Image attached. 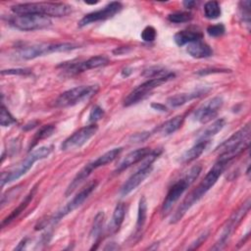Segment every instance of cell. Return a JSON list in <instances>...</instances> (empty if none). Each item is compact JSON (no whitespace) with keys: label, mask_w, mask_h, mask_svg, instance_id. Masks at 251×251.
<instances>
[{"label":"cell","mask_w":251,"mask_h":251,"mask_svg":"<svg viewBox=\"0 0 251 251\" xmlns=\"http://www.w3.org/2000/svg\"><path fill=\"white\" fill-rule=\"evenodd\" d=\"M229 161L224 160V159H218L217 162L213 165V167L209 170V172L206 174L205 177L201 180V182L196 186L195 189H193L179 204L176 212L174 213L172 217L171 224H176L178 221L182 219V217L186 214V212L195 204L197 203L209 190L212 188L219 177L222 176L226 168L227 167V164Z\"/></svg>","instance_id":"cell-1"},{"label":"cell","mask_w":251,"mask_h":251,"mask_svg":"<svg viewBox=\"0 0 251 251\" xmlns=\"http://www.w3.org/2000/svg\"><path fill=\"white\" fill-rule=\"evenodd\" d=\"M250 132V125L246 124L243 127L221 143L215 150L216 153H219V158L230 162L233 158L240 155L249 147Z\"/></svg>","instance_id":"cell-2"},{"label":"cell","mask_w":251,"mask_h":251,"mask_svg":"<svg viewBox=\"0 0 251 251\" xmlns=\"http://www.w3.org/2000/svg\"><path fill=\"white\" fill-rule=\"evenodd\" d=\"M15 14H34L45 17H65L71 12V6L60 2L22 3L11 7Z\"/></svg>","instance_id":"cell-3"},{"label":"cell","mask_w":251,"mask_h":251,"mask_svg":"<svg viewBox=\"0 0 251 251\" xmlns=\"http://www.w3.org/2000/svg\"><path fill=\"white\" fill-rule=\"evenodd\" d=\"M202 171V167L200 165H195L191 167L182 177H180L176 182L173 184V186L169 189L167 196L163 202L162 206V214L163 216H167L172 210L173 206L177 202L183 192L197 179L200 173Z\"/></svg>","instance_id":"cell-4"},{"label":"cell","mask_w":251,"mask_h":251,"mask_svg":"<svg viewBox=\"0 0 251 251\" xmlns=\"http://www.w3.org/2000/svg\"><path fill=\"white\" fill-rule=\"evenodd\" d=\"M52 148L50 146H41L31 152L23 160L17 167L12 169L7 173H2L1 175V186H4L6 183L17 180L24 175H25L33 166V164L39 160H42L50 155Z\"/></svg>","instance_id":"cell-5"},{"label":"cell","mask_w":251,"mask_h":251,"mask_svg":"<svg viewBox=\"0 0 251 251\" xmlns=\"http://www.w3.org/2000/svg\"><path fill=\"white\" fill-rule=\"evenodd\" d=\"M79 48V45L73 42L62 43H39L24 46L19 49V56L25 60H32L40 56L55 52H67Z\"/></svg>","instance_id":"cell-6"},{"label":"cell","mask_w":251,"mask_h":251,"mask_svg":"<svg viewBox=\"0 0 251 251\" xmlns=\"http://www.w3.org/2000/svg\"><path fill=\"white\" fill-rule=\"evenodd\" d=\"M98 90L99 86L97 84L75 86L60 94L55 101V106L60 108L75 106L89 100L98 92Z\"/></svg>","instance_id":"cell-7"},{"label":"cell","mask_w":251,"mask_h":251,"mask_svg":"<svg viewBox=\"0 0 251 251\" xmlns=\"http://www.w3.org/2000/svg\"><path fill=\"white\" fill-rule=\"evenodd\" d=\"M8 22L15 28L24 31L47 28L52 24L50 18L34 14H15Z\"/></svg>","instance_id":"cell-8"},{"label":"cell","mask_w":251,"mask_h":251,"mask_svg":"<svg viewBox=\"0 0 251 251\" xmlns=\"http://www.w3.org/2000/svg\"><path fill=\"white\" fill-rule=\"evenodd\" d=\"M174 77H175V74L170 72L165 75L158 76V77H153V78H150V79L146 80L145 82H143L140 85H138L137 87H135L126 96V98L125 99L124 105L127 107V106H130V105H133V104L137 103L138 101L144 99L148 94H150L151 91L154 88L160 86L161 84L169 81L170 79H172Z\"/></svg>","instance_id":"cell-9"},{"label":"cell","mask_w":251,"mask_h":251,"mask_svg":"<svg viewBox=\"0 0 251 251\" xmlns=\"http://www.w3.org/2000/svg\"><path fill=\"white\" fill-rule=\"evenodd\" d=\"M98 182L96 180L90 182L89 184H87L84 188H82L75 196L73 197V199L68 202V204H66L61 210H59L52 218H50L47 222L45 223H42L40 225V226H45V225L48 223V224H55L57 223L58 221H60L62 218H64L65 216H67L68 214L72 213L74 210H75L76 208H78L87 198L88 196L95 190L96 186H97Z\"/></svg>","instance_id":"cell-10"},{"label":"cell","mask_w":251,"mask_h":251,"mask_svg":"<svg viewBox=\"0 0 251 251\" xmlns=\"http://www.w3.org/2000/svg\"><path fill=\"white\" fill-rule=\"evenodd\" d=\"M250 209V199L248 198L241 206L238 210H236L231 217L227 220L226 226H224V229L222 231V234L219 238V240L217 241V243L215 244V246L212 248L214 250H219L225 247V245L227 243L229 237L231 236L232 232L234 231V229L236 228V226H238V224L241 222V220L244 218V216L249 212Z\"/></svg>","instance_id":"cell-11"},{"label":"cell","mask_w":251,"mask_h":251,"mask_svg":"<svg viewBox=\"0 0 251 251\" xmlns=\"http://www.w3.org/2000/svg\"><path fill=\"white\" fill-rule=\"evenodd\" d=\"M97 130L98 126L96 124H91L89 126L79 128L63 141L61 149L64 151H68L81 147L97 132Z\"/></svg>","instance_id":"cell-12"},{"label":"cell","mask_w":251,"mask_h":251,"mask_svg":"<svg viewBox=\"0 0 251 251\" xmlns=\"http://www.w3.org/2000/svg\"><path fill=\"white\" fill-rule=\"evenodd\" d=\"M122 8H123V6L120 2H111L100 10L86 14L78 22V26L82 27V26H85L92 23L108 20V19L114 17L117 13H119L122 10Z\"/></svg>","instance_id":"cell-13"},{"label":"cell","mask_w":251,"mask_h":251,"mask_svg":"<svg viewBox=\"0 0 251 251\" xmlns=\"http://www.w3.org/2000/svg\"><path fill=\"white\" fill-rule=\"evenodd\" d=\"M223 104H224V101L222 97H219V96L214 97L208 100L202 106H200L193 113V119L201 124H207L217 116Z\"/></svg>","instance_id":"cell-14"},{"label":"cell","mask_w":251,"mask_h":251,"mask_svg":"<svg viewBox=\"0 0 251 251\" xmlns=\"http://www.w3.org/2000/svg\"><path fill=\"white\" fill-rule=\"evenodd\" d=\"M108 63H109V59L107 57L99 55V56L91 57L83 62L61 65L60 67H63L65 69V72H67L69 75H75V74H78V73H81V72H84L87 70L103 67V66L107 65Z\"/></svg>","instance_id":"cell-15"},{"label":"cell","mask_w":251,"mask_h":251,"mask_svg":"<svg viewBox=\"0 0 251 251\" xmlns=\"http://www.w3.org/2000/svg\"><path fill=\"white\" fill-rule=\"evenodd\" d=\"M152 170H153L152 164L144 163L143 166L137 172H135L132 176H130L127 178V180L123 184L120 191L121 195L126 196L129 194L131 191H133L151 174Z\"/></svg>","instance_id":"cell-16"},{"label":"cell","mask_w":251,"mask_h":251,"mask_svg":"<svg viewBox=\"0 0 251 251\" xmlns=\"http://www.w3.org/2000/svg\"><path fill=\"white\" fill-rule=\"evenodd\" d=\"M151 151L152 150L150 148H148V147H143V148H139V149H136L134 151H131L118 165V167L116 169V172L120 173V172L126 170V168H128V167H130V166L140 162L141 160L145 159L151 153Z\"/></svg>","instance_id":"cell-17"},{"label":"cell","mask_w":251,"mask_h":251,"mask_svg":"<svg viewBox=\"0 0 251 251\" xmlns=\"http://www.w3.org/2000/svg\"><path fill=\"white\" fill-rule=\"evenodd\" d=\"M203 33L197 28H187L176 32L174 36V40L176 45L183 46L198 40H202Z\"/></svg>","instance_id":"cell-18"},{"label":"cell","mask_w":251,"mask_h":251,"mask_svg":"<svg viewBox=\"0 0 251 251\" xmlns=\"http://www.w3.org/2000/svg\"><path fill=\"white\" fill-rule=\"evenodd\" d=\"M93 170H96L95 167H94V164L93 162H90L88 163L87 165H85L76 175L74 177V179L72 180V182L69 184L66 192H65V195L66 196H69L71 195L88 176L89 175L92 173Z\"/></svg>","instance_id":"cell-19"},{"label":"cell","mask_w":251,"mask_h":251,"mask_svg":"<svg viewBox=\"0 0 251 251\" xmlns=\"http://www.w3.org/2000/svg\"><path fill=\"white\" fill-rule=\"evenodd\" d=\"M186 52L193 58L202 59L208 58L213 55L212 48L202 40H198L192 43H189L186 47Z\"/></svg>","instance_id":"cell-20"},{"label":"cell","mask_w":251,"mask_h":251,"mask_svg":"<svg viewBox=\"0 0 251 251\" xmlns=\"http://www.w3.org/2000/svg\"><path fill=\"white\" fill-rule=\"evenodd\" d=\"M36 190H37V188H36V186H34V187L32 188V190H30L29 193H28V194L24 198V200L19 204V206H18L17 208H15V209L11 212V214H10L9 216H7V217L2 221V223H1V226H2V227H4L5 226L9 225L11 222H13L14 220H16V219L22 214V212H24V210L28 206V204H29L30 201L32 200V198H33V196H34Z\"/></svg>","instance_id":"cell-21"},{"label":"cell","mask_w":251,"mask_h":251,"mask_svg":"<svg viewBox=\"0 0 251 251\" xmlns=\"http://www.w3.org/2000/svg\"><path fill=\"white\" fill-rule=\"evenodd\" d=\"M206 89H201V90H195V91H192V92H189V93H180V94H176V95H174V96H171L169 99H168V104L171 106V107H179L189 101H191L192 99H195L197 97H200L202 96L203 94L206 93Z\"/></svg>","instance_id":"cell-22"},{"label":"cell","mask_w":251,"mask_h":251,"mask_svg":"<svg viewBox=\"0 0 251 251\" xmlns=\"http://www.w3.org/2000/svg\"><path fill=\"white\" fill-rule=\"evenodd\" d=\"M209 140H202V141H197L191 148L186 150L180 157V162L183 164L190 163L194 160H196L205 150L207 147Z\"/></svg>","instance_id":"cell-23"},{"label":"cell","mask_w":251,"mask_h":251,"mask_svg":"<svg viewBox=\"0 0 251 251\" xmlns=\"http://www.w3.org/2000/svg\"><path fill=\"white\" fill-rule=\"evenodd\" d=\"M125 215H126V206L124 203H118L115 210H114V213H113V216H112V220H111V224L109 226V231L111 233H116L123 222H124V219H125Z\"/></svg>","instance_id":"cell-24"},{"label":"cell","mask_w":251,"mask_h":251,"mask_svg":"<svg viewBox=\"0 0 251 251\" xmlns=\"http://www.w3.org/2000/svg\"><path fill=\"white\" fill-rule=\"evenodd\" d=\"M183 120H184L183 116H176L175 118H172L167 122H165L164 124H162L157 128V131L163 135L172 134L175 131H176L178 128H180V126L183 124Z\"/></svg>","instance_id":"cell-25"},{"label":"cell","mask_w":251,"mask_h":251,"mask_svg":"<svg viewBox=\"0 0 251 251\" xmlns=\"http://www.w3.org/2000/svg\"><path fill=\"white\" fill-rule=\"evenodd\" d=\"M147 219V201L144 196L139 199L138 210H137V219L135 224V235H140L141 229L143 228Z\"/></svg>","instance_id":"cell-26"},{"label":"cell","mask_w":251,"mask_h":251,"mask_svg":"<svg viewBox=\"0 0 251 251\" xmlns=\"http://www.w3.org/2000/svg\"><path fill=\"white\" fill-rule=\"evenodd\" d=\"M226 125L225 119H218L215 122H213L210 126H208L197 137V141L202 140H208L210 137L216 135L219 131L223 129V127Z\"/></svg>","instance_id":"cell-27"},{"label":"cell","mask_w":251,"mask_h":251,"mask_svg":"<svg viewBox=\"0 0 251 251\" xmlns=\"http://www.w3.org/2000/svg\"><path fill=\"white\" fill-rule=\"evenodd\" d=\"M123 151V148L122 147H118V148H114V149H111L109 151H107L106 153L102 154L101 156H99L97 159H95L93 162L94 164V167L95 169L99 168V167H102V166H105L107 164H110L112 163L114 160H116L119 155L122 153Z\"/></svg>","instance_id":"cell-28"},{"label":"cell","mask_w":251,"mask_h":251,"mask_svg":"<svg viewBox=\"0 0 251 251\" xmlns=\"http://www.w3.org/2000/svg\"><path fill=\"white\" fill-rule=\"evenodd\" d=\"M103 223H104V213L99 212L94 218L93 226H92L91 232H90V235L93 237V239H94L93 242L95 244H98V241L100 239V235H101L102 227H103Z\"/></svg>","instance_id":"cell-29"},{"label":"cell","mask_w":251,"mask_h":251,"mask_svg":"<svg viewBox=\"0 0 251 251\" xmlns=\"http://www.w3.org/2000/svg\"><path fill=\"white\" fill-rule=\"evenodd\" d=\"M221 7L217 1H208L204 5V15L207 19L214 20L221 16Z\"/></svg>","instance_id":"cell-30"},{"label":"cell","mask_w":251,"mask_h":251,"mask_svg":"<svg viewBox=\"0 0 251 251\" xmlns=\"http://www.w3.org/2000/svg\"><path fill=\"white\" fill-rule=\"evenodd\" d=\"M55 131V126L53 125H46V126H43L34 135L33 137V142L31 144V146L35 145L38 141L42 140V139H45L49 136H51L53 134V132Z\"/></svg>","instance_id":"cell-31"},{"label":"cell","mask_w":251,"mask_h":251,"mask_svg":"<svg viewBox=\"0 0 251 251\" xmlns=\"http://www.w3.org/2000/svg\"><path fill=\"white\" fill-rule=\"evenodd\" d=\"M168 20L175 24L187 23L192 20V15L188 12H175L168 16Z\"/></svg>","instance_id":"cell-32"},{"label":"cell","mask_w":251,"mask_h":251,"mask_svg":"<svg viewBox=\"0 0 251 251\" xmlns=\"http://www.w3.org/2000/svg\"><path fill=\"white\" fill-rule=\"evenodd\" d=\"M16 123V119L10 114V112L5 108L4 105L1 107V114H0V125L2 126H9Z\"/></svg>","instance_id":"cell-33"},{"label":"cell","mask_w":251,"mask_h":251,"mask_svg":"<svg viewBox=\"0 0 251 251\" xmlns=\"http://www.w3.org/2000/svg\"><path fill=\"white\" fill-rule=\"evenodd\" d=\"M103 116H104V110L100 106L95 105L90 110V113L88 116V122L95 124L97 121L101 120L103 118Z\"/></svg>","instance_id":"cell-34"},{"label":"cell","mask_w":251,"mask_h":251,"mask_svg":"<svg viewBox=\"0 0 251 251\" xmlns=\"http://www.w3.org/2000/svg\"><path fill=\"white\" fill-rule=\"evenodd\" d=\"M240 15L247 25H250V1H241L239 3Z\"/></svg>","instance_id":"cell-35"},{"label":"cell","mask_w":251,"mask_h":251,"mask_svg":"<svg viewBox=\"0 0 251 251\" xmlns=\"http://www.w3.org/2000/svg\"><path fill=\"white\" fill-rule=\"evenodd\" d=\"M226 27L223 24H217V25H212L207 27V32L210 36L212 37H218L221 36L225 33Z\"/></svg>","instance_id":"cell-36"},{"label":"cell","mask_w":251,"mask_h":251,"mask_svg":"<svg viewBox=\"0 0 251 251\" xmlns=\"http://www.w3.org/2000/svg\"><path fill=\"white\" fill-rule=\"evenodd\" d=\"M156 35H157V32H156V29L151 26V25H148L146 26L142 31H141V39L143 41H146V42H151L153 41L155 38H156Z\"/></svg>","instance_id":"cell-37"},{"label":"cell","mask_w":251,"mask_h":251,"mask_svg":"<svg viewBox=\"0 0 251 251\" xmlns=\"http://www.w3.org/2000/svg\"><path fill=\"white\" fill-rule=\"evenodd\" d=\"M30 74V71L27 69H8L1 71V75H27Z\"/></svg>","instance_id":"cell-38"},{"label":"cell","mask_w":251,"mask_h":251,"mask_svg":"<svg viewBox=\"0 0 251 251\" xmlns=\"http://www.w3.org/2000/svg\"><path fill=\"white\" fill-rule=\"evenodd\" d=\"M149 133L148 132H139V133H135L134 135H132L130 137V141L131 142H142L144 140H146L149 137Z\"/></svg>","instance_id":"cell-39"},{"label":"cell","mask_w":251,"mask_h":251,"mask_svg":"<svg viewBox=\"0 0 251 251\" xmlns=\"http://www.w3.org/2000/svg\"><path fill=\"white\" fill-rule=\"evenodd\" d=\"M226 73L228 72V70H220V69H205V70H200L197 74L200 75H209V74H213V73Z\"/></svg>","instance_id":"cell-40"},{"label":"cell","mask_w":251,"mask_h":251,"mask_svg":"<svg viewBox=\"0 0 251 251\" xmlns=\"http://www.w3.org/2000/svg\"><path fill=\"white\" fill-rule=\"evenodd\" d=\"M208 237V232H205V233H203V234H201L198 238H197V240L195 241V242H193V245L192 246H190L189 247V249H195V248H197L202 242H204L205 241V239Z\"/></svg>","instance_id":"cell-41"},{"label":"cell","mask_w":251,"mask_h":251,"mask_svg":"<svg viewBox=\"0 0 251 251\" xmlns=\"http://www.w3.org/2000/svg\"><path fill=\"white\" fill-rule=\"evenodd\" d=\"M151 107L157 111H161V112H166L167 111V108L165 105L161 104V103H153L151 104Z\"/></svg>","instance_id":"cell-42"},{"label":"cell","mask_w":251,"mask_h":251,"mask_svg":"<svg viewBox=\"0 0 251 251\" xmlns=\"http://www.w3.org/2000/svg\"><path fill=\"white\" fill-rule=\"evenodd\" d=\"M37 124H38V122H31V123H28V124H26L25 126H24L23 129H25V130H29L30 128L35 127V126H37Z\"/></svg>","instance_id":"cell-43"},{"label":"cell","mask_w":251,"mask_h":251,"mask_svg":"<svg viewBox=\"0 0 251 251\" xmlns=\"http://www.w3.org/2000/svg\"><path fill=\"white\" fill-rule=\"evenodd\" d=\"M126 49H127V47H119L116 50H114L113 53L117 54V55H120V54H123V53H126Z\"/></svg>","instance_id":"cell-44"},{"label":"cell","mask_w":251,"mask_h":251,"mask_svg":"<svg viewBox=\"0 0 251 251\" xmlns=\"http://www.w3.org/2000/svg\"><path fill=\"white\" fill-rule=\"evenodd\" d=\"M132 73V70L130 68H125L123 71H122V75L124 77H127L130 74Z\"/></svg>","instance_id":"cell-45"},{"label":"cell","mask_w":251,"mask_h":251,"mask_svg":"<svg viewBox=\"0 0 251 251\" xmlns=\"http://www.w3.org/2000/svg\"><path fill=\"white\" fill-rule=\"evenodd\" d=\"M25 243H26V238L23 239V240L19 243V246H17L15 249H17V250H22V249H24V248H25Z\"/></svg>","instance_id":"cell-46"},{"label":"cell","mask_w":251,"mask_h":251,"mask_svg":"<svg viewBox=\"0 0 251 251\" xmlns=\"http://www.w3.org/2000/svg\"><path fill=\"white\" fill-rule=\"evenodd\" d=\"M183 5L185 6V8H192L195 5L194 1H184Z\"/></svg>","instance_id":"cell-47"}]
</instances>
